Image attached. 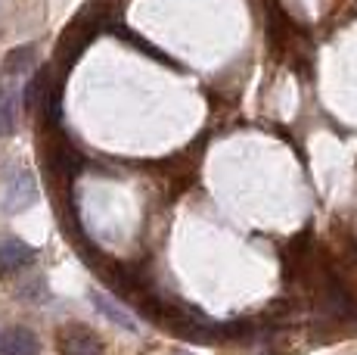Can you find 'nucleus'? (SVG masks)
<instances>
[{
    "instance_id": "7ed1b4c3",
    "label": "nucleus",
    "mask_w": 357,
    "mask_h": 355,
    "mask_svg": "<svg viewBox=\"0 0 357 355\" xmlns=\"http://www.w3.org/2000/svg\"><path fill=\"white\" fill-rule=\"evenodd\" d=\"M40 343L29 327H6L0 337V355H38Z\"/></svg>"
},
{
    "instance_id": "423d86ee",
    "label": "nucleus",
    "mask_w": 357,
    "mask_h": 355,
    "mask_svg": "<svg viewBox=\"0 0 357 355\" xmlns=\"http://www.w3.org/2000/svg\"><path fill=\"white\" fill-rule=\"evenodd\" d=\"M50 91H53V87H50V69H40L31 78L29 91H25V106H29V109H44L47 94H50Z\"/></svg>"
},
{
    "instance_id": "f257e3e1",
    "label": "nucleus",
    "mask_w": 357,
    "mask_h": 355,
    "mask_svg": "<svg viewBox=\"0 0 357 355\" xmlns=\"http://www.w3.org/2000/svg\"><path fill=\"white\" fill-rule=\"evenodd\" d=\"M56 343H59V355H102V340L87 327H63L56 333Z\"/></svg>"
},
{
    "instance_id": "39448f33",
    "label": "nucleus",
    "mask_w": 357,
    "mask_h": 355,
    "mask_svg": "<svg viewBox=\"0 0 357 355\" xmlns=\"http://www.w3.org/2000/svg\"><path fill=\"white\" fill-rule=\"evenodd\" d=\"M91 299H93V305H97V312L100 315H106L112 324H119V327H125V331H137V321L128 315L121 305H115L112 299L106 296V293H91Z\"/></svg>"
},
{
    "instance_id": "f03ea898",
    "label": "nucleus",
    "mask_w": 357,
    "mask_h": 355,
    "mask_svg": "<svg viewBox=\"0 0 357 355\" xmlns=\"http://www.w3.org/2000/svg\"><path fill=\"white\" fill-rule=\"evenodd\" d=\"M38 259V249H31L22 240H0V275H16V271L29 268Z\"/></svg>"
},
{
    "instance_id": "20e7f679",
    "label": "nucleus",
    "mask_w": 357,
    "mask_h": 355,
    "mask_svg": "<svg viewBox=\"0 0 357 355\" xmlns=\"http://www.w3.org/2000/svg\"><path fill=\"white\" fill-rule=\"evenodd\" d=\"M34 196H38L34 178H31L29 172H22V175L16 178V181L10 184V190H6L3 206H6V212H22L25 206H31V203H34Z\"/></svg>"
},
{
    "instance_id": "6e6552de",
    "label": "nucleus",
    "mask_w": 357,
    "mask_h": 355,
    "mask_svg": "<svg viewBox=\"0 0 357 355\" xmlns=\"http://www.w3.org/2000/svg\"><path fill=\"white\" fill-rule=\"evenodd\" d=\"M177 355H187V352H177Z\"/></svg>"
},
{
    "instance_id": "0eeeda50",
    "label": "nucleus",
    "mask_w": 357,
    "mask_h": 355,
    "mask_svg": "<svg viewBox=\"0 0 357 355\" xmlns=\"http://www.w3.org/2000/svg\"><path fill=\"white\" fill-rule=\"evenodd\" d=\"M31 59H34V44L16 47V50L6 53V59H3V75H19V72H25V69L31 66Z\"/></svg>"
}]
</instances>
